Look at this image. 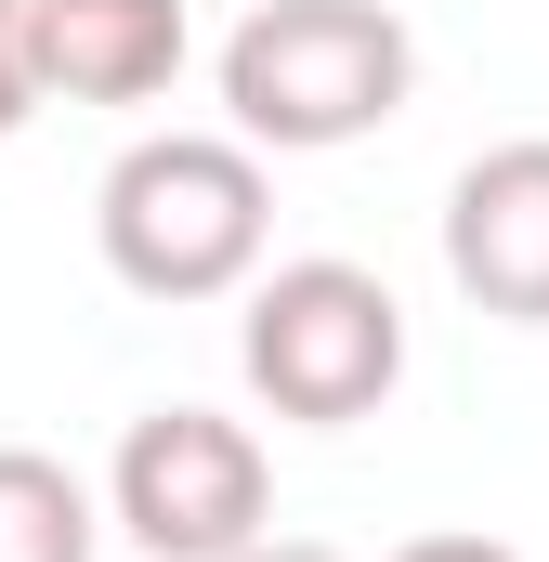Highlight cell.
I'll use <instances>...</instances> for the list:
<instances>
[{
  "mask_svg": "<svg viewBox=\"0 0 549 562\" xmlns=\"http://www.w3.org/2000/svg\"><path fill=\"white\" fill-rule=\"evenodd\" d=\"M92 249L132 301H236L274 249V183L249 132H144L92 183Z\"/></svg>",
  "mask_w": 549,
  "mask_h": 562,
  "instance_id": "obj_1",
  "label": "cell"
},
{
  "mask_svg": "<svg viewBox=\"0 0 549 562\" xmlns=\"http://www.w3.org/2000/svg\"><path fill=\"white\" fill-rule=\"evenodd\" d=\"M210 79H223V132H249L262 157H327L406 119L418 40L393 0H262L210 53Z\"/></svg>",
  "mask_w": 549,
  "mask_h": 562,
  "instance_id": "obj_2",
  "label": "cell"
},
{
  "mask_svg": "<svg viewBox=\"0 0 549 562\" xmlns=\"http://www.w3.org/2000/svg\"><path fill=\"white\" fill-rule=\"evenodd\" d=\"M236 367H249V393H262L274 419L354 431V419H380L393 380H406V301L367 262H340V249L262 262L249 276V314H236Z\"/></svg>",
  "mask_w": 549,
  "mask_h": 562,
  "instance_id": "obj_3",
  "label": "cell"
},
{
  "mask_svg": "<svg viewBox=\"0 0 549 562\" xmlns=\"http://www.w3.org/2000/svg\"><path fill=\"white\" fill-rule=\"evenodd\" d=\"M105 524L144 562H236L274 537V458L223 406H144L105 458Z\"/></svg>",
  "mask_w": 549,
  "mask_h": 562,
  "instance_id": "obj_4",
  "label": "cell"
},
{
  "mask_svg": "<svg viewBox=\"0 0 549 562\" xmlns=\"http://www.w3.org/2000/svg\"><path fill=\"white\" fill-rule=\"evenodd\" d=\"M445 276L497 327H549V132L484 144L445 183Z\"/></svg>",
  "mask_w": 549,
  "mask_h": 562,
  "instance_id": "obj_5",
  "label": "cell"
},
{
  "mask_svg": "<svg viewBox=\"0 0 549 562\" xmlns=\"http://www.w3.org/2000/svg\"><path fill=\"white\" fill-rule=\"evenodd\" d=\"M26 53L53 105H157L197 53L183 0H26Z\"/></svg>",
  "mask_w": 549,
  "mask_h": 562,
  "instance_id": "obj_6",
  "label": "cell"
},
{
  "mask_svg": "<svg viewBox=\"0 0 549 562\" xmlns=\"http://www.w3.org/2000/svg\"><path fill=\"white\" fill-rule=\"evenodd\" d=\"M105 484H79L53 445H0V562H92Z\"/></svg>",
  "mask_w": 549,
  "mask_h": 562,
  "instance_id": "obj_7",
  "label": "cell"
},
{
  "mask_svg": "<svg viewBox=\"0 0 549 562\" xmlns=\"http://www.w3.org/2000/svg\"><path fill=\"white\" fill-rule=\"evenodd\" d=\"M53 92H40V53H26V0H0V144L26 132Z\"/></svg>",
  "mask_w": 549,
  "mask_h": 562,
  "instance_id": "obj_8",
  "label": "cell"
},
{
  "mask_svg": "<svg viewBox=\"0 0 549 562\" xmlns=\"http://www.w3.org/2000/svg\"><path fill=\"white\" fill-rule=\"evenodd\" d=\"M393 562H524L511 537H471V524H432V537H406Z\"/></svg>",
  "mask_w": 549,
  "mask_h": 562,
  "instance_id": "obj_9",
  "label": "cell"
},
{
  "mask_svg": "<svg viewBox=\"0 0 549 562\" xmlns=\"http://www.w3.org/2000/svg\"><path fill=\"white\" fill-rule=\"evenodd\" d=\"M236 562H354V550H327V537H262V550H236Z\"/></svg>",
  "mask_w": 549,
  "mask_h": 562,
  "instance_id": "obj_10",
  "label": "cell"
}]
</instances>
